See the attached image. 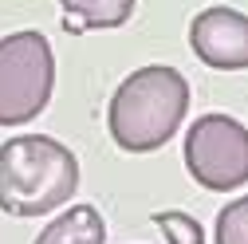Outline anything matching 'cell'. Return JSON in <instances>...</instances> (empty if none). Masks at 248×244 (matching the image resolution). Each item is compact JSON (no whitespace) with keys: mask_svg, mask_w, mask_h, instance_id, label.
I'll return each mask as SVG.
<instances>
[{"mask_svg":"<svg viewBox=\"0 0 248 244\" xmlns=\"http://www.w3.org/2000/svg\"><path fill=\"white\" fill-rule=\"evenodd\" d=\"M79 189V158L47 134H16L0 146V213L44 217Z\"/></svg>","mask_w":248,"mask_h":244,"instance_id":"2","label":"cell"},{"mask_svg":"<svg viewBox=\"0 0 248 244\" xmlns=\"http://www.w3.org/2000/svg\"><path fill=\"white\" fill-rule=\"evenodd\" d=\"M32 244H107V221L95 205H71L47 229H40Z\"/></svg>","mask_w":248,"mask_h":244,"instance_id":"6","label":"cell"},{"mask_svg":"<svg viewBox=\"0 0 248 244\" xmlns=\"http://www.w3.org/2000/svg\"><path fill=\"white\" fill-rule=\"evenodd\" d=\"M185 169L209 193H232L248 181V130L229 114H201L185 134Z\"/></svg>","mask_w":248,"mask_h":244,"instance_id":"4","label":"cell"},{"mask_svg":"<svg viewBox=\"0 0 248 244\" xmlns=\"http://www.w3.org/2000/svg\"><path fill=\"white\" fill-rule=\"evenodd\" d=\"M55 91V55L44 32L0 40V126H24L47 110Z\"/></svg>","mask_w":248,"mask_h":244,"instance_id":"3","label":"cell"},{"mask_svg":"<svg viewBox=\"0 0 248 244\" xmlns=\"http://www.w3.org/2000/svg\"><path fill=\"white\" fill-rule=\"evenodd\" d=\"M189 110V83L166 63L138 67L118 83L107 107V130L126 154H154L162 150Z\"/></svg>","mask_w":248,"mask_h":244,"instance_id":"1","label":"cell"},{"mask_svg":"<svg viewBox=\"0 0 248 244\" xmlns=\"http://www.w3.org/2000/svg\"><path fill=\"white\" fill-rule=\"evenodd\" d=\"M67 12V28L83 32V28H122L134 16L138 0H59Z\"/></svg>","mask_w":248,"mask_h":244,"instance_id":"7","label":"cell"},{"mask_svg":"<svg viewBox=\"0 0 248 244\" xmlns=\"http://www.w3.org/2000/svg\"><path fill=\"white\" fill-rule=\"evenodd\" d=\"M217 244H248V197L229 201L217 213Z\"/></svg>","mask_w":248,"mask_h":244,"instance_id":"9","label":"cell"},{"mask_svg":"<svg viewBox=\"0 0 248 244\" xmlns=\"http://www.w3.org/2000/svg\"><path fill=\"white\" fill-rule=\"evenodd\" d=\"M154 225H158V232L170 240V244H205V232L197 225V217H189V213L181 209H166V213H154L150 217Z\"/></svg>","mask_w":248,"mask_h":244,"instance_id":"8","label":"cell"},{"mask_svg":"<svg viewBox=\"0 0 248 244\" xmlns=\"http://www.w3.org/2000/svg\"><path fill=\"white\" fill-rule=\"evenodd\" d=\"M189 47L213 71L248 67V16L225 4H213L189 20Z\"/></svg>","mask_w":248,"mask_h":244,"instance_id":"5","label":"cell"}]
</instances>
